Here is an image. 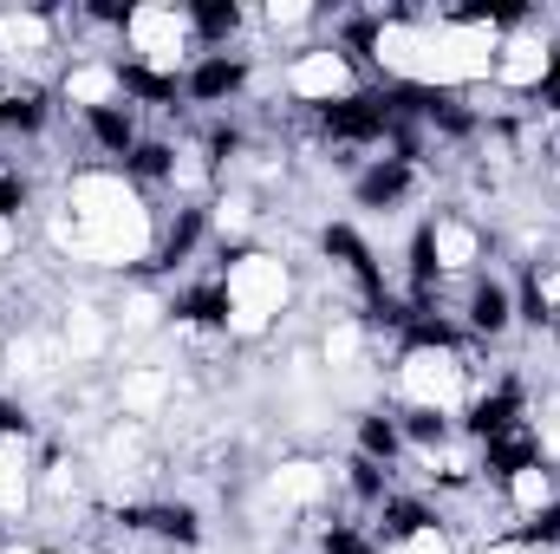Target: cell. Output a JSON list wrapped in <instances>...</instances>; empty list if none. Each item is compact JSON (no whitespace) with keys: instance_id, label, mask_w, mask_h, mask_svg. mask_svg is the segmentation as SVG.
I'll return each instance as SVG.
<instances>
[{"instance_id":"e0dca14e","label":"cell","mask_w":560,"mask_h":554,"mask_svg":"<svg viewBox=\"0 0 560 554\" xmlns=\"http://www.w3.org/2000/svg\"><path fill=\"white\" fill-rule=\"evenodd\" d=\"M359 346H365L359 320H332V326H326V366H332V372H352V366H359Z\"/></svg>"},{"instance_id":"d6986e66","label":"cell","mask_w":560,"mask_h":554,"mask_svg":"<svg viewBox=\"0 0 560 554\" xmlns=\"http://www.w3.org/2000/svg\"><path fill=\"white\" fill-rule=\"evenodd\" d=\"M469 307H476L469 320H476L482 333H502V326H509V293H502V287H476V300H469Z\"/></svg>"},{"instance_id":"d4e9b609","label":"cell","mask_w":560,"mask_h":554,"mask_svg":"<svg viewBox=\"0 0 560 554\" xmlns=\"http://www.w3.org/2000/svg\"><path fill=\"white\" fill-rule=\"evenodd\" d=\"M482 554H528V549H482Z\"/></svg>"},{"instance_id":"8fae6325","label":"cell","mask_w":560,"mask_h":554,"mask_svg":"<svg viewBox=\"0 0 560 554\" xmlns=\"http://www.w3.org/2000/svg\"><path fill=\"white\" fill-rule=\"evenodd\" d=\"M7 366H13V379H52L66 366V346L59 339H39V333H20L7 346Z\"/></svg>"},{"instance_id":"9a60e30c","label":"cell","mask_w":560,"mask_h":554,"mask_svg":"<svg viewBox=\"0 0 560 554\" xmlns=\"http://www.w3.org/2000/svg\"><path fill=\"white\" fill-rule=\"evenodd\" d=\"M66 99H72V105H92V112H105V105L118 99V72H105V66H79V72L66 79Z\"/></svg>"},{"instance_id":"5b68a950","label":"cell","mask_w":560,"mask_h":554,"mask_svg":"<svg viewBox=\"0 0 560 554\" xmlns=\"http://www.w3.org/2000/svg\"><path fill=\"white\" fill-rule=\"evenodd\" d=\"M131 39H138V53H143L150 72H176V66L189 59V26H183V13H170V7H138V13H131Z\"/></svg>"},{"instance_id":"8992f818","label":"cell","mask_w":560,"mask_h":554,"mask_svg":"<svg viewBox=\"0 0 560 554\" xmlns=\"http://www.w3.org/2000/svg\"><path fill=\"white\" fill-rule=\"evenodd\" d=\"M287 85H293V99H346L352 92V66H346V53H306L287 72Z\"/></svg>"},{"instance_id":"7a4b0ae2","label":"cell","mask_w":560,"mask_h":554,"mask_svg":"<svg viewBox=\"0 0 560 554\" xmlns=\"http://www.w3.org/2000/svg\"><path fill=\"white\" fill-rule=\"evenodd\" d=\"M222 320H229V333L235 339H255V333H268L275 326V313L287 307V262L280 255H242L229 280H222Z\"/></svg>"},{"instance_id":"5bb4252c","label":"cell","mask_w":560,"mask_h":554,"mask_svg":"<svg viewBox=\"0 0 560 554\" xmlns=\"http://www.w3.org/2000/svg\"><path fill=\"white\" fill-rule=\"evenodd\" d=\"M59 346H66V359H98V353H105V313H98V307H72Z\"/></svg>"},{"instance_id":"603a6c76","label":"cell","mask_w":560,"mask_h":554,"mask_svg":"<svg viewBox=\"0 0 560 554\" xmlns=\"http://www.w3.org/2000/svg\"><path fill=\"white\" fill-rule=\"evenodd\" d=\"M268 20H275V26H300V20H306V7H293V0H275V7H268Z\"/></svg>"},{"instance_id":"4fadbf2b","label":"cell","mask_w":560,"mask_h":554,"mask_svg":"<svg viewBox=\"0 0 560 554\" xmlns=\"http://www.w3.org/2000/svg\"><path fill=\"white\" fill-rule=\"evenodd\" d=\"M378 66L418 79V66H423V33L418 26H385V33H378Z\"/></svg>"},{"instance_id":"484cf974","label":"cell","mask_w":560,"mask_h":554,"mask_svg":"<svg viewBox=\"0 0 560 554\" xmlns=\"http://www.w3.org/2000/svg\"><path fill=\"white\" fill-rule=\"evenodd\" d=\"M7 554H39V549H7Z\"/></svg>"},{"instance_id":"9c48e42d","label":"cell","mask_w":560,"mask_h":554,"mask_svg":"<svg viewBox=\"0 0 560 554\" xmlns=\"http://www.w3.org/2000/svg\"><path fill=\"white\" fill-rule=\"evenodd\" d=\"M163 399H170V372H163V366H131V372L118 379V405L131 417H156Z\"/></svg>"},{"instance_id":"ba28073f","label":"cell","mask_w":560,"mask_h":554,"mask_svg":"<svg viewBox=\"0 0 560 554\" xmlns=\"http://www.w3.org/2000/svg\"><path fill=\"white\" fill-rule=\"evenodd\" d=\"M326 483H332V476H326V463H306V457H300V463H280L275 476H268V496L287 503V509H306V503H319V496H326Z\"/></svg>"},{"instance_id":"6da1fadb","label":"cell","mask_w":560,"mask_h":554,"mask_svg":"<svg viewBox=\"0 0 560 554\" xmlns=\"http://www.w3.org/2000/svg\"><path fill=\"white\" fill-rule=\"evenodd\" d=\"M66 209L59 216V249L79 255V262H98V268H131L150 249V209L138 203V189L125 176H79L66 189Z\"/></svg>"},{"instance_id":"7c38bea8","label":"cell","mask_w":560,"mask_h":554,"mask_svg":"<svg viewBox=\"0 0 560 554\" xmlns=\"http://www.w3.org/2000/svg\"><path fill=\"white\" fill-rule=\"evenodd\" d=\"M26 443L20 437H0V516H20L26 509Z\"/></svg>"},{"instance_id":"7402d4cb","label":"cell","mask_w":560,"mask_h":554,"mask_svg":"<svg viewBox=\"0 0 560 554\" xmlns=\"http://www.w3.org/2000/svg\"><path fill=\"white\" fill-rule=\"evenodd\" d=\"M541 450L560 457V405H548V417H541Z\"/></svg>"},{"instance_id":"277c9868","label":"cell","mask_w":560,"mask_h":554,"mask_svg":"<svg viewBox=\"0 0 560 554\" xmlns=\"http://www.w3.org/2000/svg\"><path fill=\"white\" fill-rule=\"evenodd\" d=\"M398 385H405V399L423 405V412H450L463 399V359L450 346H411L405 366H398Z\"/></svg>"},{"instance_id":"30bf717a","label":"cell","mask_w":560,"mask_h":554,"mask_svg":"<svg viewBox=\"0 0 560 554\" xmlns=\"http://www.w3.org/2000/svg\"><path fill=\"white\" fill-rule=\"evenodd\" d=\"M495 79H502V85H535V79H548V46H541V39H509V46H495Z\"/></svg>"},{"instance_id":"3957f363","label":"cell","mask_w":560,"mask_h":554,"mask_svg":"<svg viewBox=\"0 0 560 554\" xmlns=\"http://www.w3.org/2000/svg\"><path fill=\"white\" fill-rule=\"evenodd\" d=\"M489 72H495V33L489 26H436V33H423L418 79L469 85V79H489Z\"/></svg>"},{"instance_id":"44dd1931","label":"cell","mask_w":560,"mask_h":554,"mask_svg":"<svg viewBox=\"0 0 560 554\" xmlns=\"http://www.w3.org/2000/svg\"><path fill=\"white\" fill-rule=\"evenodd\" d=\"M398 554H456V549H450V535H443V529L418 522V529H405V535H398Z\"/></svg>"},{"instance_id":"ac0fdd59","label":"cell","mask_w":560,"mask_h":554,"mask_svg":"<svg viewBox=\"0 0 560 554\" xmlns=\"http://www.w3.org/2000/svg\"><path fill=\"white\" fill-rule=\"evenodd\" d=\"M0 53H46V20L7 13V20H0Z\"/></svg>"},{"instance_id":"ffe728a7","label":"cell","mask_w":560,"mask_h":554,"mask_svg":"<svg viewBox=\"0 0 560 554\" xmlns=\"http://www.w3.org/2000/svg\"><path fill=\"white\" fill-rule=\"evenodd\" d=\"M156 320H163V300H156V293H138V300L118 313V333H125V339H143Z\"/></svg>"},{"instance_id":"52a82bcc","label":"cell","mask_w":560,"mask_h":554,"mask_svg":"<svg viewBox=\"0 0 560 554\" xmlns=\"http://www.w3.org/2000/svg\"><path fill=\"white\" fill-rule=\"evenodd\" d=\"M423 249H430V268H450V275L476 268V255H482V242H476L469 222H430L423 229Z\"/></svg>"},{"instance_id":"2e32d148","label":"cell","mask_w":560,"mask_h":554,"mask_svg":"<svg viewBox=\"0 0 560 554\" xmlns=\"http://www.w3.org/2000/svg\"><path fill=\"white\" fill-rule=\"evenodd\" d=\"M509 496H515V509H548L555 483H548L541 463H515V470H509Z\"/></svg>"},{"instance_id":"cb8c5ba5","label":"cell","mask_w":560,"mask_h":554,"mask_svg":"<svg viewBox=\"0 0 560 554\" xmlns=\"http://www.w3.org/2000/svg\"><path fill=\"white\" fill-rule=\"evenodd\" d=\"M7 255H13V222L0 216V262H7Z\"/></svg>"}]
</instances>
